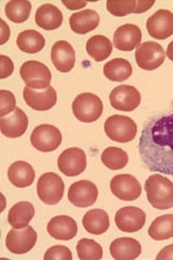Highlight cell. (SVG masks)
I'll return each mask as SVG.
<instances>
[{"mask_svg":"<svg viewBox=\"0 0 173 260\" xmlns=\"http://www.w3.org/2000/svg\"><path fill=\"white\" fill-rule=\"evenodd\" d=\"M139 152L150 172L173 176V113L147 121L140 136Z\"/></svg>","mask_w":173,"mask_h":260,"instance_id":"cell-1","label":"cell"},{"mask_svg":"<svg viewBox=\"0 0 173 260\" xmlns=\"http://www.w3.org/2000/svg\"><path fill=\"white\" fill-rule=\"evenodd\" d=\"M145 191L150 204L159 210L173 207V182L160 174L152 175L145 181Z\"/></svg>","mask_w":173,"mask_h":260,"instance_id":"cell-2","label":"cell"},{"mask_svg":"<svg viewBox=\"0 0 173 260\" xmlns=\"http://www.w3.org/2000/svg\"><path fill=\"white\" fill-rule=\"evenodd\" d=\"M75 117L82 123H93L102 116L103 102L97 95L85 92L77 95L72 104Z\"/></svg>","mask_w":173,"mask_h":260,"instance_id":"cell-3","label":"cell"},{"mask_svg":"<svg viewBox=\"0 0 173 260\" xmlns=\"http://www.w3.org/2000/svg\"><path fill=\"white\" fill-rule=\"evenodd\" d=\"M104 130L111 140L119 143L132 141L137 133L135 121L128 116L113 115L105 121Z\"/></svg>","mask_w":173,"mask_h":260,"instance_id":"cell-4","label":"cell"},{"mask_svg":"<svg viewBox=\"0 0 173 260\" xmlns=\"http://www.w3.org/2000/svg\"><path fill=\"white\" fill-rule=\"evenodd\" d=\"M20 75L26 87L43 90L51 83V72L47 65L38 61H27L20 69Z\"/></svg>","mask_w":173,"mask_h":260,"instance_id":"cell-5","label":"cell"},{"mask_svg":"<svg viewBox=\"0 0 173 260\" xmlns=\"http://www.w3.org/2000/svg\"><path fill=\"white\" fill-rule=\"evenodd\" d=\"M64 182L54 173H46L37 182L38 198L47 205H55L61 202L64 195Z\"/></svg>","mask_w":173,"mask_h":260,"instance_id":"cell-6","label":"cell"},{"mask_svg":"<svg viewBox=\"0 0 173 260\" xmlns=\"http://www.w3.org/2000/svg\"><path fill=\"white\" fill-rule=\"evenodd\" d=\"M37 243V233L32 226L27 225L22 229L10 230L6 238V246L15 255L26 254L35 247Z\"/></svg>","mask_w":173,"mask_h":260,"instance_id":"cell-7","label":"cell"},{"mask_svg":"<svg viewBox=\"0 0 173 260\" xmlns=\"http://www.w3.org/2000/svg\"><path fill=\"white\" fill-rule=\"evenodd\" d=\"M30 143L40 152H52L61 145L62 134L59 129L52 125H39L32 130Z\"/></svg>","mask_w":173,"mask_h":260,"instance_id":"cell-8","label":"cell"},{"mask_svg":"<svg viewBox=\"0 0 173 260\" xmlns=\"http://www.w3.org/2000/svg\"><path fill=\"white\" fill-rule=\"evenodd\" d=\"M166 58L163 48L155 42H145L135 51V62L139 68L145 71H154L161 67Z\"/></svg>","mask_w":173,"mask_h":260,"instance_id":"cell-9","label":"cell"},{"mask_svg":"<svg viewBox=\"0 0 173 260\" xmlns=\"http://www.w3.org/2000/svg\"><path fill=\"white\" fill-rule=\"evenodd\" d=\"M57 167L60 172L67 177L81 175L87 168V156L84 150L70 148L61 153L57 158Z\"/></svg>","mask_w":173,"mask_h":260,"instance_id":"cell-10","label":"cell"},{"mask_svg":"<svg viewBox=\"0 0 173 260\" xmlns=\"http://www.w3.org/2000/svg\"><path fill=\"white\" fill-rule=\"evenodd\" d=\"M110 102L115 110L131 112L137 109L141 104V93L133 86L120 85L112 90Z\"/></svg>","mask_w":173,"mask_h":260,"instance_id":"cell-11","label":"cell"},{"mask_svg":"<svg viewBox=\"0 0 173 260\" xmlns=\"http://www.w3.org/2000/svg\"><path fill=\"white\" fill-rule=\"evenodd\" d=\"M111 191L117 199L131 202L141 197L142 186L134 176L117 175L111 180Z\"/></svg>","mask_w":173,"mask_h":260,"instance_id":"cell-12","label":"cell"},{"mask_svg":"<svg viewBox=\"0 0 173 260\" xmlns=\"http://www.w3.org/2000/svg\"><path fill=\"white\" fill-rule=\"evenodd\" d=\"M98 197L97 186L89 180L74 182L68 190V200L76 207H90L96 202Z\"/></svg>","mask_w":173,"mask_h":260,"instance_id":"cell-13","label":"cell"},{"mask_svg":"<svg viewBox=\"0 0 173 260\" xmlns=\"http://www.w3.org/2000/svg\"><path fill=\"white\" fill-rule=\"evenodd\" d=\"M145 221V213L141 208H137L135 206L122 207L115 216V222H116L118 229L122 232H137L144 226Z\"/></svg>","mask_w":173,"mask_h":260,"instance_id":"cell-14","label":"cell"},{"mask_svg":"<svg viewBox=\"0 0 173 260\" xmlns=\"http://www.w3.org/2000/svg\"><path fill=\"white\" fill-rule=\"evenodd\" d=\"M148 34L153 38L163 40L173 35V13L169 10H158L146 22Z\"/></svg>","mask_w":173,"mask_h":260,"instance_id":"cell-15","label":"cell"},{"mask_svg":"<svg viewBox=\"0 0 173 260\" xmlns=\"http://www.w3.org/2000/svg\"><path fill=\"white\" fill-rule=\"evenodd\" d=\"M23 98L30 109L35 111H48L55 105L57 94L55 89L51 86L43 90L25 87L23 90Z\"/></svg>","mask_w":173,"mask_h":260,"instance_id":"cell-16","label":"cell"},{"mask_svg":"<svg viewBox=\"0 0 173 260\" xmlns=\"http://www.w3.org/2000/svg\"><path fill=\"white\" fill-rule=\"evenodd\" d=\"M142 30L134 24L119 26L114 34V46L120 51H132L141 45Z\"/></svg>","mask_w":173,"mask_h":260,"instance_id":"cell-17","label":"cell"},{"mask_svg":"<svg viewBox=\"0 0 173 260\" xmlns=\"http://www.w3.org/2000/svg\"><path fill=\"white\" fill-rule=\"evenodd\" d=\"M51 61L59 72H71L76 62V54L73 46L65 40L56 42L51 49Z\"/></svg>","mask_w":173,"mask_h":260,"instance_id":"cell-18","label":"cell"},{"mask_svg":"<svg viewBox=\"0 0 173 260\" xmlns=\"http://www.w3.org/2000/svg\"><path fill=\"white\" fill-rule=\"evenodd\" d=\"M28 117L20 108H16L8 116L0 117L2 134L8 138H19L26 133Z\"/></svg>","mask_w":173,"mask_h":260,"instance_id":"cell-19","label":"cell"},{"mask_svg":"<svg viewBox=\"0 0 173 260\" xmlns=\"http://www.w3.org/2000/svg\"><path fill=\"white\" fill-rule=\"evenodd\" d=\"M47 231L55 240L70 241L77 235L78 225L70 216H56L49 221Z\"/></svg>","mask_w":173,"mask_h":260,"instance_id":"cell-20","label":"cell"},{"mask_svg":"<svg viewBox=\"0 0 173 260\" xmlns=\"http://www.w3.org/2000/svg\"><path fill=\"white\" fill-rule=\"evenodd\" d=\"M110 251L115 260H133L141 255L142 246L135 239L119 238L111 243Z\"/></svg>","mask_w":173,"mask_h":260,"instance_id":"cell-21","label":"cell"},{"mask_svg":"<svg viewBox=\"0 0 173 260\" xmlns=\"http://www.w3.org/2000/svg\"><path fill=\"white\" fill-rule=\"evenodd\" d=\"M35 170L30 164L24 160L14 161L8 169L9 181L16 188H26L35 181Z\"/></svg>","mask_w":173,"mask_h":260,"instance_id":"cell-22","label":"cell"},{"mask_svg":"<svg viewBox=\"0 0 173 260\" xmlns=\"http://www.w3.org/2000/svg\"><path fill=\"white\" fill-rule=\"evenodd\" d=\"M35 21L40 28L46 30L57 29L63 23V13L57 7L51 4H45L37 9Z\"/></svg>","mask_w":173,"mask_h":260,"instance_id":"cell-23","label":"cell"},{"mask_svg":"<svg viewBox=\"0 0 173 260\" xmlns=\"http://www.w3.org/2000/svg\"><path fill=\"white\" fill-rule=\"evenodd\" d=\"M100 24V15L94 10L86 9L71 15L70 26L76 34L84 35L94 30Z\"/></svg>","mask_w":173,"mask_h":260,"instance_id":"cell-24","label":"cell"},{"mask_svg":"<svg viewBox=\"0 0 173 260\" xmlns=\"http://www.w3.org/2000/svg\"><path fill=\"white\" fill-rule=\"evenodd\" d=\"M35 216V208L29 202H19L14 204L8 214V222L14 229H22L28 225Z\"/></svg>","mask_w":173,"mask_h":260,"instance_id":"cell-25","label":"cell"},{"mask_svg":"<svg viewBox=\"0 0 173 260\" xmlns=\"http://www.w3.org/2000/svg\"><path fill=\"white\" fill-rule=\"evenodd\" d=\"M82 225L90 234L101 235L110 228V217L104 209H91L82 218Z\"/></svg>","mask_w":173,"mask_h":260,"instance_id":"cell-26","label":"cell"},{"mask_svg":"<svg viewBox=\"0 0 173 260\" xmlns=\"http://www.w3.org/2000/svg\"><path fill=\"white\" fill-rule=\"evenodd\" d=\"M16 45L21 51L34 54L43 50L46 45V39L39 31L26 29L20 32L18 38H16Z\"/></svg>","mask_w":173,"mask_h":260,"instance_id":"cell-27","label":"cell"},{"mask_svg":"<svg viewBox=\"0 0 173 260\" xmlns=\"http://www.w3.org/2000/svg\"><path fill=\"white\" fill-rule=\"evenodd\" d=\"M86 49L88 54L95 62H102L111 55L113 51V44L107 37L103 35H95L88 40Z\"/></svg>","mask_w":173,"mask_h":260,"instance_id":"cell-28","label":"cell"},{"mask_svg":"<svg viewBox=\"0 0 173 260\" xmlns=\"http://www.w3.org/2000/svg\"><path fill=\"white\" fill-rule=\"evenodd\" d=\"M103 72L107 79L121 83V81L127 80L132 75V67L126 59L117 58L107 62L104 65Z\"/></svg>","mask_w":173,"mask_h":260,"instance_id":"cell-29","label":"cell"},{"mask_svg":"<svg viewBox=\"0 0 173 260\" xmlns=\"http://www.w3.org/2000/svg\"><path fill=\"white\" fill-rule=\"evenodd\" d=\"M148 235L155 241H163L173 238V214L156 218L148 229Z\"/></svg>","mask_w":173,"mask_h":260,"instance_id":"cell-30","label":"cell"},{"mask_svg":"<svg viewBox=\"0 0 173 260\" xmlns=\"http://www.w3.org/2000/svg\"><path fill=\"white\" fill-rule=\"evenodd\" d=\"M31 11V4L28 0H13L7 3L5 12L7 18L14 23H24L28 20Z\"/></svg>","mask_w":173,"mask_h":260,"instance_id":"cell-31","label":"cell"},{"mask_svg":"<svg viewBox=\"0 0 173 260\" xmlns=\"http://www.w3.org/2000/svg\"><path fill=\"white\" fill-rule=\"evenodd\" d=\"M101 160L107 168L112 170H119L127 166L129 157L125 150L116 148V146H110V148L103 151Z\"/></svg>","mask_w":173,"mask_h":260,"instance_id":"cell-32","label":"cell"},{"mask_svg":"<svg viewBox=\"0 0 173 260\" xmlns=\"http://www.w3.org/2000/svg\"><path fill=\"white\" fill-rule=\"evenodd\" d=\"M76 249L80 260H100L103 257L102 246L90 239H81L77 244Z\"/></svg>","mask_w":173,"mask_h":260,"instance_id":"cell-33","label":"cell"},{"mask_svg":"<svg viewBox=\"0 0 173 260\" xmlns=\"http://www.w3.org/2000/svg\"><path fill=\"white\" fill-rule=\"evenodd\" d=\"M107 11L115 16H126L130 13H135L136 2L127 0V2H114L109 0L106 3Z\"/></svg>","mask_w":173,"mask_h":260,"instance_id":"cell-34","label":"cell"},{"mask_svg":"<svg viewBox=\"0 0 173 260\" xmlns=\"http://www.w3.org/2000/svg\"><path fill=\"white\" fill-rule=\"evenodd\" d=\"M0 117H5L6 115H9L16 108H15V96L9 90H0Z\"/></svg>","mask_w":173,"mask_h":260,"instance_id":"cell-35","label":"cell"},{"mask_svg":"<svg viewBox=\"0 0 173 260\" xmlns=\"http://www.w3.org/2000/svg\"><path fill=\"white\" fill-rule=\"evenodd\" d=\"M45 260H72L73 255L68 247L63 245H55L49 248L44 257Z\"/></svg>","mask_w":173,"mask_h":260,"instance_id":"cell-36","label":"cell"},{"mask_svg":"<svg viewBox=\"0 0 173 260\" xmlns=\"http://www.w3.org/2000/svg\"><path fill=\"white\" fill-rule=\"evenodd\" d=\"M0 69H2L0 70V78L2 79L9 77L12 74L14 65L9 56L4 54L0 55Z\"/></svg>","mask_w":173,"mask_h":260,"instance_id":"cell-37","label":"cell"},{"mask_svg":"<svg viewBox=\"0 0 173 260\" xmlns=\"http://www.w3.org/2000/svg\"><path fill=\"white\" fill-rule=\"evenodd\" d=\"M157 260H167V259H173V244L169 246H166L164 248H162L159 254L156 257Z\"/></svg>","mask_w":173,"mask_h":260,"instance_id":"cell-38","label":"cell"},{"mask_svg":"<svg viewBox=\"0 0 173 260\" xmlns=\"http://www.w3.org/2000/svg\"><path fill=\"white\" fill-rule=\"evenodd\" d=\"M155 5V2H136V9L135 14L144 13L148 11Z\"/></svg>","mask_w":173,"mask_h":260,"instance_id":"cell-39","label":"cell"},{"mask_svg":"<svg viewBox=\"0 0 173 260\" xmlns=\"http://www.w3.org/2000/svg\"><path fill=\"white\" fill-rule=\"evenodd\" d=\"M62 4L70 10L82 9V8L87 6V3H82V2H62Z\"/></svg>","mask_w":173,"mask_h":260,"instance_id":"cell-40","label":"cell"},{"mask_svg":"<svg viewBox=\"0 0 173 260\" xmlns=\"http://www.w3.org/2000/svg\"><path fill=\"white\" fill-rule=\"evenodd\" d=\"M9 38H10V28L7 25L6 22L2 20V45L6 44V42Z\"/></svg>","mask_w":173,"mask_h":260,"instance_id":"cell-41","label":"cell"},{"mask_svg":"<svg viewBox=\"0 0 173 260\" xmlns=\"http://www.w3.org/2000/svg\"><path fill=\"white\" fill-rule=\"evenodd\" d=\"M167 56L173 62V40L168 45V48H167Z\"/></svg>","mask_w":173,"mask_h":260,"instance_id":"cell-42","label":"cell"}]
</instances>
